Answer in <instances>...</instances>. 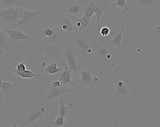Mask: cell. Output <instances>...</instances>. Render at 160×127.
<instances>
[{"instance_id": "6da1fadb", "label": "cell", "mask_w": 160, "mask_h": 127, "mask_svg": "<svg viewBox=\"0 0 160 127\" xmlns=\"http://www.w3.org/2000/svg\"><path fill=\"white\" fill-rule=\"evenodd\" d=\"M46 109L43 106L37 108H31L28 113L25 115H20L14 117L13 121V126L26 127L36 121L47 117Z\"/></svg>"}, {"instance_id": "7a4b0ae2", "label": "cell", "mask_w": 160, "mask_h": 127, "mask_svg": "<svg viewBox=\"0 0 160 127\" xmlns=\"http://www.w3.org/2000/svg\"><path fill=\"white\" fill-rule=\"evenodd\" d=\"M25 10L20 7H10L0 11V20L5 26H11L18 22L21 18Z\"/></svg>"}, {"instance_id": "3957f363", "label": "cell", "mask_w": 160, "mask_h": 127, "mask_svg": "<svg viewBox=\"0 0 160 127\" xmlns=\"http://www.w3.org/2000/svg\"><path fill=\"white\" fill-rule=\"evenodd\" d=\"M112 82L115 87V97L118 101L122 102L124 100L130 99L131 96L129 92L130 83L128 80L122 81L115 78Z\"/></svg>"}, {"instance_id": "277c9868", "label": "cell", "mask_w": 160, "mask_h": 127, "mask_svg": "<svg viewBox=\"0 0 160 127\" xmlns=\"http://www.w3.org/2000/svg\"><path fill=\"white\" fill-rule=\"evenodd\" d=\"M49 91L48 93L42 98V101L44 102L54 103L55 99L62 95H74L75 92L65 89L64 87L60 88H54L52 86V82L49 83Z\"/></svg>"}, {"instance_id": "5b68a950", "label": "cell", "mask_w": 160, "mask_h": 127, "mask_svg": "<svg viewBox=\"0 0 160 127\" xmlns=\"http://www.w3.org/2000/svg\"><path fill=\"white\" fill-rule=\"evenodd\" d=\"M41 9H39L36 12H32L30 11H25L19 20L16 24L11 25L13 29H17L20 30L25 29L29 26L34 20L40 14Z\"/></svg>"}, {"instance_id": "8992f818", "label": "cell", "mask_w": 160, "mask_h": 127, "mask_svg": "<svg viewBox=\"0 0 160 127\" xmlns=\"http://www.w3.org/2000/svg\"><path fill=\"white\" fill-rule=\"evenodd\" d=\"M2 29L7 34L11 42L22 41V42H35L36 41L35 38L25 35L22 32V31L20 30L10 29L5 27H2Z\"/></svg>"}, {"instance_id": "52a82bcc", "label": "cell", "mask_w": 160, "mask_h": 127, "mask_svg": "<svg viewBox=\"0 0 160 127\" xmlns=\"http://www.w3.org/2000/svg\"><path fill=\"white\" fill-rule=\"evenodd\" d=\"M73 22L75 23V30H78L79 32H82L84 30H91L94 25L93 20L91 18L87 19L83 17L79 18L73 17L71 18Z\"/></svg>"}, {"instance_id": "ba28073f", "label": "cell", "mask_w": 160, "mask_h": 127, "mask_svg": "<svg viewBox=\"0 0 160 127\" xmlns=\"http://www.w3.org/2000/svg\"><path fill=\"white\" fill-rule=\"evenodd\" d=\"M81 79L76 81V84L82 86L88 89H95L97 81L92 78L91 73L88 71L80 72Z\"/></svg>"}, {"instance_id": "9c48e42d", "label": "cell", "mask_w": 160, "mask_h": 127, "mask_svg": "<svg viewBox=\"0 0 160 127\" xmlns=\"http://www.w3.org/2000/svg\"><path fill=\"white\" fill-rule=\"evenodd\" d=\"M11 42L7 34L0 26V56L8 51L11 48Z\"/></svg>"}, {"instance_id": "30bf717a", "label": "cell", "mask_w": 160, "mask_h": 127, "mask_svg": "<svg viewBox=\"0 0 160 127\" xmlns=\"http://www.w3.org/2000/svg\"><path fill=\"white\" fill-rule=\"evenodd\" d=\"M72 70H73L71 67L68 68L65 67L64 70L59 76V80L62 82L64 87L66 85L71 86L72 87H75V83L71 81V78L74 75L73 73H72Z\"/></svg>"}, {"instance_id": "8fae6325", "label": "cell", "mask_w": 160, "mask_h": 127, "mask_svg": "<svg viewBox=\"0 0 160 127\" xmlns=\"http://www.w3.org/2000/svg\"><path fill=\"white\" fill-rule=\"evenodd\" d=\"M81 5L78 3L73 2L69 5L65 10V15L68 17H78L81 15L82 11Z\"/></svg>"}, {"instance_id": "7c38bea8", "label": "cell", "mask_w": 160, "mask_h": 127, "mask_svg": "<svg viewBox=\"0 0 160 127\" xmlns=\"http://www.w3.org/2000/svg\"><path fill=\"white\" fill-rule=\"evenodd\" d=\"M74 106L73 103H70L67 108L63 101L62 97L60 98V107H59V116L66 119L69 116H73V114L70 111V109Z\"/></svg>"}, {"instance_id": "4fadbf2b", "label": "cell", "mask_w": 160, "mask_h": 127, "mask_svg": "<svg viewBox=\"0 0 160 127\" xmlns=\"http://www.w3.org/2000/svg\"><path fill=\"white\" fill-rule=\"evenodd\" d=\"M88 4L87 7L84 10V18L89 19L91 18V17L95 13L96 8V3L100 0H88Z\"/></svg>"}, {"instance_id": "5bb4252c", "label": "cell", "mask_w": 160, "mask_h": 127, "mask_svg": "<svg viewBox=\"0 0 160 127\" xmlns=\"http://www.w3.org/2000/svg\"><path fill=\"white\" fill-rule=\"evenodd\" d=\"M65 56L70 67L72 68V70L74 71L75 73H76L78 65V62L76 57L74 56L73 53L71 52L69 46L67 48Z\"/></svg>"}, {"instance_id": "9a60e30c", "label": "cell", "mask_w": 160, "mask_h": 127, "mask_svg": "<svg viewBox=\"0 0 160 127\" xmlns=\"http://www.w3.org/2000/svg\"><path fill=\"white\" fill-rule=\"evenodd\" d=\"M60 24L63 30L69 32L73 31V22L70 18L65 16L60 20Z\"/></svg>"}, {"instance_id": "2e32d148", "label": "cell", "mask_w": 160, "mask_h": 127, "mask_svg": "<svg viewBox=\"0 0 160 127\" xmlns=\"http://www.w3.org/2000/svg\"><path fill=\"white\" fill-rule=\"evenodd\" d=\"M117 6V12L121 10L123 13H127V11L131 9V4L129 2H127V0H117L115 3L113 5V7Z\"/></svg>"}, {"instance_id": "e0dca14e", "label": "cell", "mask_w": 160, "mask_h": 127, "mask_svg": "<svg viewBox=\"0 0 160 127\" xmlns=\"http://www.w3.org/2000/svg\"><path fill=\"white\" fill-rule=\"evenodd\" d=\"M15 85H12L10 83H5V82H2L1 85L2 90L4 93L5 95L8 97H11L13 96L15 92Z\"/></svg>"}, {"instance_id": "ac0fdd59", "label": "cell", "mask_w": 160, "mask_h": 127, "mask_svg": "<svg viewBox=\"0 0 160 127\" xmlns=\"http://www.w3.org/2000/svg\"><path fill=\"white\" fill-rule=\"evenodd\" d=\"M125 28V24L121 25V29L120 30V31L119 32L118 34H117L114 37L113 40L111 42L110 45L109 46V48H112L115 46H117L118 47L120 46L121 42L124 41V39H123V37H122V33H123V30H124Z\"/></svg>"}, {"instance_id": "d6986e66", "label": "cell", "mask_w": 160, "mask_h": 127, "mask_svg": "<svg viewBox=\"0 0 160 127\" xmlns=\"http://www.w3.org/2000/svg\"><path fill=\"white\" fill-rule=\"evenodd\" d=\"M109 49V45H101L96 52L94 59L95 58H102L106 59Z\"/></svg>"}, {"instance_id": "ffe728a7", "label": "cell", "mask_w": 160, "mask_h": 127, "mask_svg": "<svg viewBox=\"0 0 160 127\" xmlns=\"http://www.w3.org/2000/svg\"><path fill=\"white\" fill-rule=\"evenodd\" d=\"M109 7V6L106 4H99L96 6L95 14L97 18V22H98L104 11Z\"/></svg>"}, {"instance_id": "44dd1931", "label": "cell", "mask_w": 160, "mask_h": 127, "mask_svg": "<svg viewBox=\"0 0 160 127\" xmlns=\"http://www.w3.org/2000/svg\"><path fill=\"white\" fill-rule=\"evenodd\" d=\"M47 124L49 127L66 126L64 119L61 116H59L56 119H51L49 121L47 122Z\"/></svg>"}, {"instance_id": "7402d4cb", "label": "cell", "mask_w": 160, "mask_h": 127, "mask_svg": "<svg viewBox=\"0 0 160 127\" xmlns=\"http://www.w3.org/2000/svg\"><path fill=\"white\" fill-rule=\"evenodd\" d=\"M12 72L16 74L17 75L19 76L21 78H24V79H28V78H32L36 76V75L28 70H25L23 72H19L16 69H11Z\"/></svg>"}, {"instance_id": "603a6c76", "label": "cell", "mask_w": 160, "mask_h": 127, "mask_svg": "<svg viewBox=\"0 0 160 127\" xmlns=\"http://www.w3.org/2000/svg\"><path fill=\"white\" fill-rule=\"evenodd\" d=\"M19 3L18 0H1L0 2V7L4 9L8 7H13L14 5Z\"/></svg>"}, {"instance_id": "cb8c5ba5", "label": "cell", "mask_w": 160, "mask_h": 127, "mask_svg": "<svg viewBox=\"0 0 160 127\" xmlns=\"http://www.w3.org/2000/svg\"><path fill=\"white\" fill-rule=\"evenodd\" d=\"M57 64L56 63H52V64H50L45 69V72L48 73L49 75L55 74L61 70V69L57 68Z\"/></svg>"}, {"instance_id": "d4e9b609", "label": "cell", "mask_w": 160, "mask_h": 127, "mask_svg": "<svg viewBox=\"0 0 160 127\" xmlns=\"http://www.w3.org/2000/svg\"><path fill=\"white\" fill-rule=\"evenodd\" d=\"M78 44L81 48V49H82L85 52L90 53L91 50L89 49L88 45L85 41H84L83 39L81 38H79L78 39Z\"/></svg>"}, {"instance_id": "484cf974", "label": "cell", "mask_w": 160, "mask_h": 127, "mask_svg": "<svg viewBox=\"0 0 160 127\" xmlns=\"http://www.w3.org/2000/svg\"><path fill=\"white\" fill-rule=\"evenodd\" d=\"M54 33H55V32L52 29L51 26H50L48 29H46V28H44L42 30L41 34L47 36V37H52L54 35Z\"/></svg>"}, {"instance_id": "4316f807", "label": "cell", "mask_w": 160, "mask_h": 127, "mask_svg": "<svg viewBox=\"0 0 160 127\" xmlns=\"http://www.w3.org/2000/svg\"><path fill=\"white\" fill-rule=\"evenodd\" d=\"M111 32V30L109 29V27L107 26H104L100 30V34L102 36H106L109 35Z\"/></svg>"}, {"instance_id": "83f0119b", "label": "cell", "mask_w": 160, "mask_h": 127, "mask_svg": "<svg viewBox=\"0 0 160 127\" xmlns=\"http://www.w3.org/2000/svg\"><path fill=\"white\" fill-rule=\"evenodd\" d=\"M16 68H17L16 70L19 72H23L26 70V65L23 62L18 64L16 66Z\"/></svg>"}, {"instance_id": "f1b7e54d", "label": "cell", "mask_w": 160, "mask_h": 127, "mask_svg": "<svg viewBox=\"0 0 160 127\" xmlns=\"http://www.w3.org/2000/svg\"><path fill=\"white\" fill-rule=\"evenodd\" d=\"M3 91L2 90H0V104L3 107L5 108V102L4 100L3 96Z\"/></svg>"}, {"instance_id": "f546056e", "label": "cell", "mask_w": 160, "mask_h": 127, "mask_svg": "<svg viewBox=\"0 0 160 127\" xmlns=\"http://www.w3.org/2000/svg\"><path fill=\"white\" fill-rule=\"evenodd\" d=\"M52 85L54 88H60L62 87H64L62 82L59 81H59H55L54 83H52Z\"/></svg>"}, {"instance_id": "4dcf8cb0", "label": "cell", "mask_w": 160, "mask_h": 127, "mask_svg": "<svg viewBox=\"0 0 160 127\" xmlns=\"http://www.w3.org/2000/svg\"><path fill=\"white\" fill-rule=\"evenodd\" d=\"M141 2H142L146 3H150L152 1L151 0H140Z\"/></svg>"}, {"instance_id": "1f68e13d", "label": "cell", "mask_w": 160, "mask_h": 127, "mask_svg": "<svg viewBox=\"0 0 160 127\" xmlns=\"http://www.w3.org/2000/svg\"><path fill=\"white\" fill-rule=\"evenodd\" d=\"M2 77H0V90H2V88H1V85H2Z\"/></svg>"}, {"instance_id": "d6a6232c", "label": "cell", "mask_w": 160, "mask_h": 127, "mask_svg": "<svg viewBox=\"0 0 160 127\" xmlns=\"http://www.w3.org/2000/svg\"><path fill=\"white\" fill-rule=\"evenodd\" d=\"M157 31H158L159 32L160 31V26L158 28V29H157Z\"/></svg>"}, {"instance_id": "836d02e7", "label": "cell", "mask_w": 160, "mask_h": 127, "mask_svg": "<svg viewBox=\"0 0 160 127\" xmlns=\"http://www.w3.org/2000/svg\"><path fill=\"white\" fill-rule=\"evenodd\" d=\"M1 111H2V109H1V107H0V112H1Z\"/></svg>"}, {"instance_id": "e575fe53", "label": "cell", "mask_w": 160, "mask_h": 127, "mask_svg": "<svg viewBox=\"0 0 160 127\" xmlns=\"http://www.w3.org/2000/svg\"><path fill=\"white\" fill-rule=\"evenodd\" d=\"M1 0H0V2H1Z\"/></svg>"}]
</instances>
